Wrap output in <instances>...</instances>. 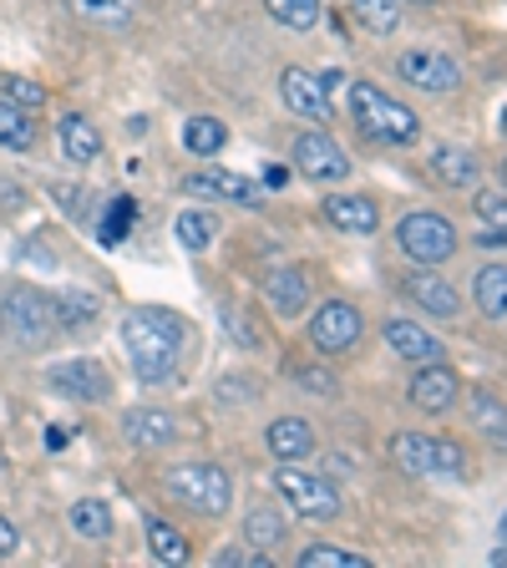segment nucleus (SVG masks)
I'll return each mask as SVG.
<instances>
[{
    "label": "nucleus",
    "instance_id": "f257e3e1",
    "mask_svg": "<svg viewBox=\"0 0 507 568\" xmlns=\"http://www.w3.org/2000/svg\"><path fill=\"white\" fill-rule=\"evenodd\" d=\"M183 320L173 310H158V305H138L128 320H122V345L132 355V376L142 386H168L178 376V361H183Z\"/></svg>",
    "mask_w": 507,
    "mask_h": 568
},
{
    "label": "nucleus",
    "instance_id": "f03ea898",
    "mask_svg": "<svg viewBox=\"0 0 507 568\" xmlns=\"http://www.w3.org/2000/svg\"><path fill=\"white\" fill-rule=\"evenodd\" d=\"M345 97H351L355 128L366 132V138L391 142V148H406V142L422 138V118H416L402 97L381 92L376 82H351V92H345Z\"/></svg>",
    "mask_w": 507,
    "mask_h": 568
},
{
    "label": "nucleus",
    "instance_id": "7ed1b4c3",
    "mask_svg": "<svg viewBox=\"0 0 507 568\" xmlns=\"http://www.w3.org/2000/svg\"><path fill=\"white\" fill-rule=\"evenodd\" d=\"M57 300L41 295L36 284H16L0 300V335L16 345V351H47L51 335H57Z\"/></svg>",
    "mask_w": 507,
    "mask_h": 568
},
{
    "label": "nucleus",
    "instance_id": "20e7f679",
    "mask_svg": "<svg viewBox=\"0 0 507 568\" xmlns=\"http://www.w3.org/2000/svg\"><path fill=\"white\" fill-rule=\"evenodd\" d=\"M396 467L412 477H467V457L452 437H432V432H402L391 442Z\"/></svg>",
    "mask_w": 507,
    "mask_h": 568
},
{
    "label": "nucleus",
    "instance_id": "39448f33",
    "mask_svg": "<svg viewBox=\"0 0 507 568\" xmlns=\"http://www.w3.org/2000/svg\"><path fill=\"white\" fill-rule=\"evenodd\" d=\"M168 493H173L183 508L224 518L229 503H234V477H229L224 467H213V462H189V467L168 473Z\"/></svg>",
    "mask_w": 507,
    "mask_h": 568
},
{
    "label": "nucleus",
    "instance_id": "423d86ee",
    "mask_svg": "<svg viewBox=\"0 0 507 568\" xmlns=\"http://www.w3.org/2000/svg\"><path fill=\"white\" fill-rule=\"evenodd\" d=\"M274 487H280V497L300 513V518H310V523L341 518V493H335V483L331 477H320V473H305L300 462H280Z\"/></svg>",
    "mask_w": 507,
    "mask_h": 568
},
{
    "label": "nucleus",
    "instance_id": "0eeeda50",
    "mask_svg": "<svg viewBox=\"0 0 507 568\" xmlns=\"http://www.w3.org/2000/svg\"><path fill=\"white\" fill-rule=\"evenodd\" d=\"M396 244H402V254L412 264H447L452 254H457V229H452V219H442V213H406L402 224H396Z\"/></svg>",
    "mask_w": 507,
    "mask_h": 568
},
{
    "label": "nucleus",
    "instance_id": "6e6552de",
    "mask_svg": "<svg viewBox=\"0 0 507 568\" xmlns=\"http://www.w3.org/2000/svg\"><path fill=\"white\" fill-rule=\"evenodd\" d=\"M361 335H366V320H361V310H355L351 300H325V305L315 310V320H310V341L325 355L355 351Z\"/></svg>",
    "mask_w": 507,
    "mask_h": 568
},
{
    "label": "nucleus",
    "instance_id": "1a4fd4ad",
    "mask_svg": "<svg viewBox=\"0 0 507 568\" xmlns=\"http://www.w3.org/2000/svg\"><path fill=\"white\" fill-rule=\"evenodd\" d=\"M396 77H402L406 87H416V92H432V97H442V92H457V82H462V67L447 57V51L416 47V51H406V57L396 61Z\"/></svg>",
    "mask_w": 507,
    "mask_h": 568
},
{
    "label": "nucleus",
    "instance_id": "9d476101",
    "mask_svg": "<svg viewBox=\"0 0 507 568\" xmlns=\"http://www.w3.org/2000/svg\"><path fill=\"white\" fill-rule=\"evenodd\" d=\"M290 158H295V168L305 178H320V183H335V178L351 173V158L341 153V142L325 138V132H300L295 148H290Z\"/></svg>",
    "mask_w": 507,
    "mask_h": 568
},
{
    "label": "nucleus",
    "instance_id": "9b49d317",
    "mask_svg": "<svg viewBox=\"0 0 507 568\" xmlns=\"http://www.w3.org/2000/svg\"><path fill=\"white\" fill-rule=\"evenodd\" d=\"M47 381H51V390H61V396L77 406H92V402L112 396V376H107L102 361H67V366H57Z\"/></svg>",
    "mask_w": 507,
    "mask_h": 568
},
{
    "label": "nucleus",
    "instance_id": "f8f14e48",
    "mask_svg": "<svg viewBox=\"0 0 507 568\" xmlns=\"http://www.w3.org/2000/svg\"><path fill=\"white\" fill-rule=\"evenodd\" d=\"M406 396H412L416 412L442 416V412H447V406L462 396V376L447 366V361H426V366L412 376V390H406Z\"/></svg>",
    "mask_w": 507,
    "mask_h": 568
},
{
    "label": "nucleus",
    "instance_id": "ddd939ff",
    "mask_svg": "<svg viewBox=\"0 0 507 568\" xmlns=\"http://www.w3.org/2000/svg\"><path fill=\"white\" fill-rule=\"evenodd\" d=\"M183 193L189 199H229L239 209H264L270 203V193L254 178H239V173H193V178H183Z\"/></svg>",
    "mask_w": 507,
    "mask_h": 568
},
{
    "label": "nucleus",
    "instance_id": "4468645a",
    "mask_svg": "<svg viewBox=\"0 0 507 568\" xmlns=\"http://www.w3.org/2000/svg\"><path fill=\"white\" fill-rule=\"evenodd\" d=\"M402 290L412 305H422L426 315H437V320H457V310H462V295L432 270V264H416V270L402 280Z\"/></svg>",
    "mask_w": 507,
    "mask_h": 568
},
{
    "label": "nucleus",
    "instance_id": "2eb2a0df",
    "mask_svg": "<svg viewBox=\"0 0 507 568\" xmlns=\"http://www.w3.org/2000/svg\"><path fill=\"white\" fill-rule=\"evenodd\" d=\"M280 97H284V106H290L295 118L331 122V97H325V82H320L315 71L290 67V71L280 77Z\"/></svg>",
    "mask_w": 507,
    "mask_h": 568
},
{
    "label": "nucleus",
    "instance_id": "dca6fc26",
    "mask_svg": "<svg viewBox=\"0 0 507 568\" xmlns=\"http://www.w3.org/2000/svg\"><path fill=\"white\" fill-rule=\"evenodd\" d=\"M386 345L402 355V361H416V366L447 361V345L426 331V325H416V320H386Z\"/></svg>",
    "mask_w": 507,
    "mask_h": 568
},
{
    "label": "nucleus",
    "instance_id": "f3484780",
    "mask_svg": "<svg viewBox=\"0 0 507 568\" xmlns=\"http://www.w3.org/2000/svg\"><path fill=\"white\" fill-rule=\"evenodd\" d=\"M320 209H325V219H331L335 229H345V234H376L381 229V209L366 193H331Z\"/></svg>",
    "mask_w": 507,
    "mask_h": 568
},
{
    "label": "nucleus",
    "instance_id": "a211bd4d",
    "mask_svg": "<svg viewBox=\"0 0 507 568\" xmlns=\"http://www.w3.org/2000/svg\"><path fill=\"white\" fill-rule=\"evenodd\" d=\"M264 447L280 462H305L310 452H315V426H310L305 416H280V422H270V432H264Z\"/></svg>",
    "mask_w": 507,
    "mask_h": 568
},
{
    "label": "nucleus",
    "instance_id": "6ab92c4d",
    "mask_svg": "<svg viewBox=\"0 0 507 568\" xmlns=\"http://www.w3.org/2000/svg\"><path fill=\"white\" fill-rule=\"evenodd\" d=\"M57 138H61V158H71V163H92L102 153V128L92 118H82V112L57 118Z\"/></svg>",
    "mask_w": 507,
    "mask_h": 568
},
{
    "label": "nucleus",
    "instance_id": "aec40b11",
    "mask_svg": "<svg viewBox=\"0 0 507 568\" xmlns=\"http://www.w3.org/2000/svg\"><path fill=\"white\" fill-rule=\"evenodd\" d=\"M264 295H270V305L280 310V315H305L310 295H315V280H310L305 270H274L270 280H264Z\"/></svg>",
    "mask_w": 507,
    "mask_h": 568
},
{
    "label": "nucleus",
    "instance_id": "412c9836",
    "mask_svg": "<svg viewBox=\"0 0 507 568\" xmlns=\"http://www.w3.org/2000/svg\"><path fill=\"white\" fill-rule=\"evenodd\" d=\"M122 437H128L132 447H168V442H178V422L168 412L142 406V412L122 416Z\"/></svg>",
    "mask_w": 507,
    "mask_h": 568
},
{
    "label": "nucleus",
    "instance_id": "4be33fe9",
    "mask_svg": "<svg viewBox=\"0 0 507 568\" xmlns=\"http://www.w3.org/2000/svg\"><path fill=\"white\" fill-rule=\"evenodd\" d=\"M467 416H473L477 437L493 442V447H507V402H497L493 390H473L467 396Z\"/></svg>",
    "mask_w": 507,
    "mask_h": 568
},
{
    "label": "nucleus",
    "instance_id": "5701e85b",
    "mask_svg": "<svg viewBox=\"0 0 507 568\" xmlns=\"http://www.w3.org/2000/svg\"><path fill=\"white\" fill-rule=\"evenodd\" d=\"M432 173H437L447 189H473L477 178H483V168H477V158L467 153V148H452V142H442L437 153H432Z\"/></svg>",
    "mask_w": 507,
    "mask_h": 568
},
{
    "label": "nucleus",
    "instance_id": "b1692460",
    "mask_svg": "<svg viewBox=\"0 0 507 568\" xmlns=\"http://www.w3.org/2000/svg\"><path fill=\"white\" fill-rule=\"evenodd\" d=\"M473 295H477V310H483L487 320H507V264H483Z\"/></svg>",
    "mask_w": 507,
    "mask_h": 568
},
{
    "label": "nucleus",
    "instance_id": "393cba45",
    "mask_svg": "<svg viewBox=\"0 0 507 568\" xmlns=\"http://www.w3.org/2000/svg\"><path fill=\"white\" fill-rule=\"evenodd\" d=\"M0 148H11V153H31L36 148L31 106H16V102L0 97Z\"/></svg>",
    "mask_w": 507,
    "mask_h": 568
},
{
    "label": "nucleus",
    "instance_id": "a878e982",
    "mask_svg": "<svg viewBox=\"0 0 507 568\" xmlns=\"http://www.w3.org/2000/svg\"><path fill=\"white\" fill-rule=\"evenodd\" d=\"M284 528H290V523H284V513L270 508V503H260V508H249V518H244V544L270 554V548L284 538Z\"/></svg>",
    "mask_w": 507,
    "mask_h": 568
},
{
    "label": "nucleus",
    "instance_id": "bb28decb",
    "mask_svg": "<svg viewBox=\"0 0 507 568\" xmlns=\"http://www.w3.org/2000/svg\"><path fill=\"white\" fill-rule=\"evenodd\" d=\"M224 142H229V132H224V122L219 118H189L183 122V148H189L193 158L224 153Z\"/></svg>",
    "mask_w": 507,
    "mask_h": 568
},
{
    "label": "nucleus",
    "instance_id": "cd10ccee",
    "mask_svg": "<svg viewBox=\"0 0 507 568\" xmlns=\"http://www.w3.org/2000/svg\"><path fill=\"white\" fill-rule=\"evenodd\" d=\"M148 548H153L158 564H189V538L168 518H148Z\"/></svg>",
    "mask_w": 507,
    "mask_h": 568
},
{
    "label": "nucleus",
    "instance_id": "c85d7f7f",
    "mask_svg": "<svg viewBox=\"0 0 507 568\" xmlns=\"http://www.w3.org/2000/svg\"><path fill=\"white\" fill-rule=\"evenodd\" d=\"M264 11L290 31H315L320 16H325V0H264Z\"/></svg>",
    "mask_w": 507,
    "mask_h": 568
},
{
    "label": "nucleus",
    "instance_id": "c756f323",
    "mask_svg": "<svg viewBox=\"0 0 507 568\" xmlns=\"http://www.w3.org/2000/svg\"><path fill=\"white\" fill-rule=\"evenodd\" d=\"M351 11L371 36H396L402 26V0H351Z\"/></svg>",
    "mask_w": 507,
    "mask_h": 568
},
{
    "label": "nucleus",
    "instance_id": "7c9ffc66",
    "mask_svg": "<svg viewBox=\"0 0 507 568\" xmlns=\"http://www.w3.org/2000/svg\"><path fill=\"white\" fill-rule=\"evenodd\" d=\"M173 234H178L183 248L203 254V248L213 244V234H219V219H213V213H199V209H183L178 213V224H173Z\"/></svg>",
    "mask_w": 507,
    "mask_h": 568
},
{
    "label": "nucleus",
    "instance_id": "2f4dec72",
    "mask_svg": "<svg viewBox=\"0 0 507 568\" xmlns=\"http://www.w3.org/2000/svg\"><path fill=\"white\" fill-rule=\"evenodd\" d=\"M67 523L77 528V538H107V532H112V513H107V503H97V497L71 503Z\"/></svg>",
    "mask_w": 507,
    "mask_h": 568
},
{
    "label": "nucleus",
    "instance_id": "473e14b6",
    "mask_svg": "<svg viewBox=\"0 0 507 568\" xmlns=\"http://www.w3.org/2000/svg\"><path fill=\"white\" fill-rule=\"evenodd\" d=\"M97 315H102V300H97V295H87V290H61V300H57V320H61V325L82 331V325H92Z\"/></svg>",
    "mask_w": 507,
    "mask_h": 568
},
{
    "label": "nucleus",
    "instance_id": "72a5a7b5",
    "mask_svg": "<svg viewBox=\"0 0 507 568\" xmlns=\"http://www.w3.org/2000/svg\"><path fill=\"white\" fill-rule=\"evenodd\" d=\"M300 564L305 568H371V558L351 554V548H335V544H310L305 554H300Z\"/></svg>",
    "mask_w": 507,
    "mask_h": 568
},
{
    "label": "nucleus",
    "instance_id": "f704fd0d",
    "mask_svg": "<svg viewBox=\"0 0 507 568\" xmlns=\"http://www.w3.org/2000/svg\"><path fill=\"white\" fill-rule=\"evenodd\" d=\"M132 219H138V203H132L128 193H118V199H112V209L102 213V244H122V239H128V229H132Z\"/></svg>",
    "mask_w": 507,
    "mask_h": 568
},
{
    "label": "nucleus",
    "instance_id": "c9c22d12",
    "mask_svg": "<svg viewBox=\"0 0 507 568\" xmlns=\"http://www.w3.org/2000/svg\"><path fill=\"white\" fill-rule=\"evenodd\" d=\"M77 6H82V16H92V21H102V26L132 21V0H77Z\"/></svg>",
    "mask_w": 507,
    "mask_h": 568
},
{
    "label": "nucleus",
    "instance_id": "e433bc0d",
    "mask_svg": "<svg viewBox=\"0 0 507 568\" xmlns=\"http://www.w3.org/2000/svg\"><path fill=\"white\" fill-rule=\"evenodd\" d=\"M0 97H6V102H16V106H41V102H47V92H41L31 77H0Z\"/></svg>",
    "mask_w": 507,
    "mask_h": 568
},
{
    "label": "nucleus",
    "instance_id": "4c0bfd02",
    "mask_svg": "<svg viewBox=\"0 0 507 568\" xmlns=\"http://www.w3.org/2000/svg\"><path fill=\"white\" fill-rule=\"evenodd\" d=\"M477 219H483L487 229H507V193H497V189L477 193Z\"/></svg>",
    "mask_w": 507,
    "mask_h": 568
},
{
    "label": "nucleus",
    "instance_id": "58836bf2",
    "mask_svg": "<svg viewBox=\"0 0 507 568\" xmlns=\"http://www.w3.org/2000/svg\"><path fill=\"white\" fill-rule=\"evenodd\" d=\"M295 381H300L305 390H315V396H335V390H341L331 371H295Z\"/></svg>",
    "mask_w": 507,
    "mask_h": 568
},
{
    "label": "nucleus",
    "instance_id": "ea45409f",
    "mask_svg": "<svg viewBox=\"0 0 507 568\" xmlns=\"http://www.w3.org/2000/svg\"><path fill=\"white\" fill-rule=\"evenodd\" d=\"M21 203H26V193H21V189H16L11 178H0V213H11V209H21Z\"/></svg>",
    "mask_w": 507,
    "mask_h": 568
},
{
    "label": "nucleus",
    "instance_id": "a19ab883",
    "mask_svg": "<svg viewBox=\"0 0 507 568\" xmlns=\"http://www.w3.org/2000/svg\"><path fill=\"white\" fill-rule=\"evenodd\" d=\"M320 82H325V97H341V92H351V77H345V71H325Z\"/></svg>",
    "mask_w": 507,
    "mask_h": 568
},
{
    "label": "nucleus",
    "instance_id": "79ce46f5",
    "mask_svg": "<svg viewBox=\"0 0 507 568\" xmlns=\"http://www.w3.org/2000/svg\"><path fill=\"white\" fill-rule=\"evenodd\" d=\"M16 544H21V532L11 528V518H0V558L16 554Z\"/></svg>",
    "mask_w": 507,
    "mask_h": 568
},
{
    "label": "nucleus",
    "instance_id": "37998d69",
    "mask_svg": "<svg viewBox=\"0 0 507 568\" xmlns=\"http://www.w3.org/2000/svg\"><path fill=\"white\" fill-rule=\"evenodd\" d=\"M473 244H483V248H507V229H483Z\"/></svg>",
    "mask_w": 507,
    "mask_h": 568
},
{
    "label": "nucleus",
    "instance_id": "c03bdc74",
    "mask_svg": "<svg viewBox=\"0 0 507 568\" xmlns=\"http://www.w3.org/2000/svg\"><path fill=\"white\" fill-rule=\"evenodd\" d=\"M67 442H71V432H61V426H51V432H47V447H51V452H61Z\"/></svg>",
    "mask_w": 507,
    "mask_h": 568
},
{
    "label": "nucleus",
    "instance_id": "a18cd8bd",
    "mask_svg": "<svg viewBox=\"0 0 507 568\" xmlns=\"http://www.w3.org/2000/svg\"><path fill=\"white\" fill-rule=\"evenodd\" d=\"M497 528H503V538H507V513H503V523H497Z\"/></svg>",
    "mask_w": 507,
    "mask_h": 568
},
{
    "label": "nucleus",
    "instance_id": "49530a36",
    "mask_svg": "<svg viewBox=\"0 0 507 568\" xmlns=\"http://www.w3.org/2000/svg\"><path fill=\"white\" fill-rule=\"evenodd\" d=\"M416 6H437V0H416Z\"/></svg>",
    "mask_w": 507,
    "mask_h": 568
},
{
    "label": "nucleus",
    "instance_id": "de8ad7c7",
    "mask_svg": "<svg viewBox=\"0 0 507 568\" xmlns=\"http://www.w3.org/2000/svg\"><path fill=\"white\" fill-rule=\"evenodd\" d=\"M503 132H507V112H503Z\"/></svg>",
    "mask_w": 507,
    "mask_h": 568
},
{
    "label": "nucleus",
    "instance_id": "09e8293b",
    "mask_svg": "<svg viewBox=\"0 0 507 568\" xmlns=\"http://www.w3.org/2000/svg\"><path fill=\"white\" fill-rule=\"evenodd\" d=\"M503 178H507V158H503Z\"/></svg>",
    "mask_w": 507,
    "mask_h": 568
}]
</instances>
